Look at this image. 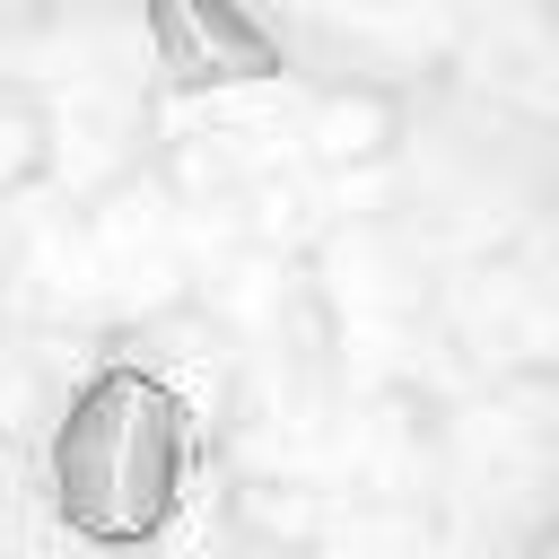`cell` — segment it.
<instances>
[{"mask_svg": "<svg viewBox=\"0 0 559 559\" xmlns=\"http://www.w3.org/2000/svg\"><path fill=\"white\" fill-rule=\"evenodd\" d=\"M192 472V411L148 367H105L52 428V507L79 542L131 550L157 542L183 507Z\"/></svg>", "mask_w": 559, "mask_h": 559, "instance_id": "1", "label": "cell"}, {"mask_svg": "<svg viewBox=\"0 0 559 559\" xmlns=\"http://www.w3.org/2000/svg\"><path fill=\"white\" fill-rule=\"evenodd\" d=\"M148 35L175 87H236L280 70V44L236 0H148Z\"/></svg>", "mask_w": 559, "mask_h": 559, "instance_id": "2", "label": "cell"}]
</instances>
